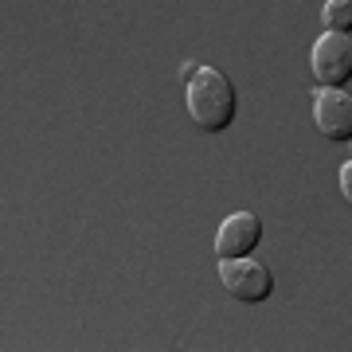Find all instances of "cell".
<instances>
[{"label": "cell", "instance_id": "obj_1", "mask_svg": "<svg viewBox=\"0 0 352 352\" xmlns=\"http://www.w3.org/2000/svg\"><path fill=\"white\" fill-rule=\"evenodd\" d=\"M184 102H188L192 126L200 129V133H223L235 122V110H239L235 82L223 71H215V67H200L184 82Z\"/></svg>", "mask_w": 352, "mask_h": 352}, {"label": "cell", "instance_id": "obj_4", "mask_svg": "<svg viewBox=\"0 0 352 352\" xmlns=\"http://www.w3.org/2000/svg\"><path fill=\"white\" fill-rule=\"evenodd\" d=\"M314 126L329 141H352V94L344 87H317Z\"/></svg>", "mask_w": 352, "mask_h": 352}, {"label": "cell", "instance_id": "obj_5", "mask_svg": "<svg viewBox=\"0 0 352 352\" xmlns=\"http://www.w3.org/2000/svg\"><path fill=\"white\" fill-rule=\"evenodd\" d=\"M258 243H263V219L254 212H235L219 223L215 254H219V258H247Z\"/></svg>", "mask_w": 352, "mask_h": 352}, {"label": "cell", "instance_id": "obj_7", "mask_svg": "<svg viewBox=\"0 0 352 352\" xmlns=\"http://www.w3.org/2000/svg\"><path fill=\"white\" fill-rule=\"evenodd\" d=\"M340 196H344V204L352 208V161L340 164Z\"/></svg>", "mask_w": 352, "mask_h": 352}, {"label": "cell", "instance_id": "obj_3", "mask_svg": "<svg viewBox=\"0 0 352 352\" xmlns=\"http://www.w3.org/2000/svg\"><path fill=\"white\" fill-rule=\"evenodd\" d=\"M317 87H344L352 78V32H321L309 51Z\"/></svg>", "mask_w": 352, "mask_h": 352}, {"label": "cell", "instance_id": "obj_2", "mask_svg": "<svg viewBox=\"0 0 352 352\" xmlns=\"http://www.w3.org/2000/svg\"><path fill=\"white\" fill-rule=\"evenodd\" d=\"M219 282L235 302L247 305L266 302L274 294V270L266 263H254L251 254L247 258H219Z\"/></svg>", "mask_w": 352, "mask_h": 352}, {"label": "cell", "instance_id": "obj_6", "mask_svg": "<svg viewBox=\"0 0 352 352\" xmlns=\"http://www.w3.org/2000/svg\"><path fill=\"white\" fill-rule=\"evenodd\" d=\"M325 28L329 32H352V0H329L325 4Z\"/></svg>", "mask_w": 352, "mask_h": 352}]
</instances>
